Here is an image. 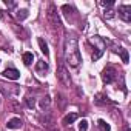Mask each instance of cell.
<instances>
[{"instance_id":"cell-2","label":"cell","mask_w":131,"mask_h":131,"mask_svg":"<svg viewBox=\"0 0 131 131\" xmlns=\"http://www.w3.org/2000/svg\"><path fill=\"white\" fill-rule=\"evenodd\" d=\"M90 43H94V45H96V52L91 54L93 62H96V60H99L100 56L103 54V51H105V48H106V42H105L100 36H93V37L90 39Z\"/></svg>"},{"instance_id":"cell-12","label":"cell","mask_w":131,"mask_h":131,"mask_svg":"<svg viewBox=\"0 0 131 131\" xmlns=\"http://www.w3.org/2000/svg\"><path fill=\"white\" fill-rule=\"evenodd\" d=\"M49 105H51V97H49V96L42 97V100H40V110L46 111V110L49 108Z\"/></svg>"},{"instance_id":"cell-1","label":"cell","mask_w":131,"mask_h":131,"mask_svg":"<svg viewBox=\"0 0 131 131\" xmlns=\"http://www.w3.org/2000/svg\"><path fill=\"white\" fill-rule=\"evenodd\" d=\"M65 59H67V63L73 68L79 67V63L82 62V56H80V51H79V43L73 37L67 39V42H65Z\"/></svg>"},{"instance_id":"cell-14","label":"cell","mask_w":131,"mask_h":131,"mask_svg":"<svg viewBox=\"0 0 131 131\" xmlns=\"http://www.w3.org/2000/svg\"><path fill=\"white\" fill-rule=\"evenodd\" d=\"M22 60H23V63L26 65V67H29V65L32 63V60H34V56H32V52H25V54L22 56Z\"/></svg>"},{"instance_id":"cell-8","label":"cell","mask_w":131,"mask_h":131,"mask_svg":"<svg viewBox=\"0 0 131 131\" xmlns=\"http://www.w3.org/2000/svg\"><path fill=\"white\" fill-rule=\"evenodd\" d=\"M22 125H23V122L19 117H13L6 122V128H9V129H19V128H22Z\"/></svg>"},{"instance_id":"cell-21","label":"cell","mask_w":131,"mask_h":131,"mask_svg":"<svg viewBox=\"0 0 131 131\" xmlns=\"http://www.w3.org/2000/svg\"><path fill=\"white\" fill-rule=\"evenodd\" d=\"M5 5H6L8 8H13V6H14V3H13V2H8V0H6V2H5Z\"/></svg>"},{"instance_id":"cell-19","label":"cell","mask_w":131,"mask_h":131,"mask_svg":"<svg viewBox=\"0 0 131 131\" xmlns=\"http://www.w3.org/2000/svg\"><path fill=\"white\" fill-rule=\"evenodd\" d=\"M26 105H28V108H34L36 106V100L32 97H28L26 99Z\"/></svg>"},{"instance_id":"cell-18","label":"cell","mask_w":131,"mask_h":131,"mask_svg":"<svg viewBox=\"0 0 131 131\" xmlns=\"http://www.w3.org/2000/svg\"><path fill=\"white\" fill-rule=\"evenodd\" d=\"M103 16H105L106 19H113V17H114V9H111V8H108V9H105V13H103Z\"/></svg>"},{"instance_id":"cell-3","label":"cell","mask_w":131,"mask_h":131,"mask_svg":"<svg viewBox=\"0 0 131 131\" xmlns=\"http://www.w3.org/2000/svg\"><path fill=\"white\" fill-rule=\"evenodd\" d=\"M57 79H59L63 85H67V86H70V83H71V80H70V74H68L67 68H65L63 65H60L59 70H57Z\"/></svg>"},{"instance_id":"cell-11","label":"cell","mask_w":131,"mask_h":131,"mask_svg":"<svg viewBox=\"0 0 131 131\" xmlns=\"http://www.w3.org/2000/svg\"><path fill=\"white\" fill-rule=\"evenodd\" d=\"M28 16H29V13H28V9H25V8L17 9V13H16V17H17V20H20V22H23L25 19H28Z\"/></svg>"},{"instance_id":"cell-16","label":"cell","mask_w":131,"mask_h":131,"mask_svg":"<svg viewBox=\"0 0 131 131\" xmlns=\"http://www.w3.org/2000/svg\"><path fill=\"white\" fill-rule=\"evenodd\" d=\"M119 56H120V59H122V62L126 65L128 63V60H129V56H128V51L125 49V48H120L119 49Z\"/></svg>"},{"instance_id":"cell-15","label":"cell","mask_w":131,"mask_h":131,"mask_svg":"<svg viewBox=\"0 0 131 131\" xmlns=\"http://www.w3.org/2000/svg\"><path fill=\"white\" fill-rule=\"evenodd\" d=\"M97 126H99V129H100V131H111V126H110V123H108V122H105L103 119H99V122H97Z\"/></svg>"},{"instance_id":"cell-10","label":"cell","mask_w":131,"mask_h":131,"mask_svg":"<svg viewBox=\"0 0 131 131\" xmlns=\"http://www.w3.org/2000/svg\"><path fill=\"white\" fill-rule=\"evenodd\" d=\"M37 43H39V46H40V51L45 54V57H48V56H49V49H48V45H46V42L43 40V37H39V39H37Z\"/></svg>"},{"instance_id":"cell-5","label":"cell","mask_w":131,"mask_h":131,"mask_svg":"<svg viewBox=\"0 0 131 131\" xmlns=\"http://www.w3.org/2000/svg\"><path fill=\"white\" fill-rule=\"evenodd\" d=\"M119 17L123 22H131V6L129 5H120L119 6Z\"/></svg>"},{"instance_id":"cell-6","label":"cell","mask_w":131,"mask_h":131,"mask_svg":"<svg viewBox=\"0 0 131 131\" xmlns=\"http://www.w3.org/2000/svg\"><path fill=\"white\" fill-rule=\"evenodd\" d=\"M48 19H49V22H51V25L52 26H56L57 29L60 28V19H59V16H57V11H56V8L51 5L49 6V9H48Z\"/></svg>"},{"instance_id":"cell-9","label":"cell","mask_w":131,"mask_h":131,"mask_svg":"<svg viewBox=\"0 0 131 131\" xmlns=\"http://www.w3.org/2000/svg\"><path fill=\"white\" fill-rule=\"evenodd\" d=\"M36 71H37L39 74L45 76V73L48 71V63H46L45 60H39V62L36 63Z\"/></svg>"},{"instance_id":"cell-13","label":"cell","mask_w":131,"mask_h":131,"mask_svg":"<svg viewBox=\"0 0 131 131\" xmlns=\"http://www.w3.org/2000/svg\"><path fill=\"white\" fill-rule=\"evenodd\" d=\"M77 119V114L76 113H71V114H67L63 117V125H71L74 120Z\"/></svg>"},{"instance_id":"cell-4","label":"cell","mask_w":131,"mask_h":131,"mask_svg":"<svg viewBox=\"0 0 131 131\" xmlns=\"http://www.w3.org/2000/svg\"><path fill=\"white\" fill-rule=\"evenodd\" d=\"M102 80H103V83H113L116 80V71H114V68L108 67L106 70H103L102 71Z\"/></svg>"},{"instance_id":"cell-20","label":"cell","mask_w":131,"mask_h":131,"mask_svg":"<svg viewBox=\"0 0 131 131\" xmlns=\"http://www.w3.org/2000/svg\"><path fill=\"white\" fill-rule=\"evenodd\" d=\"M100 5H102V6H113L114 2H113V0H102Z\"/></svg>"},{"instance_id":"cell-22","label":"cell","mask_w":131,"mask_h":131,"mask_svg":"<svg viewBox=\"0 0 131 131\" xmlns=\"http://www.w3.org/2000/svg\"><path fill=\"white\" fill-rule=\"evenodd\" d=\"M0 105H2V99H0Z\"/></svg>"},{"instance_id":"cell-17","label":"cell","mask_w":131,"mask_h":131,"mask_svg":"<svg viewBox=\"0 0 131 131\" xmlns=\"http://www.w3.org/2000/svg\"><path fill=\"white\" fill-rule=\"evenodd\" d=\"M77 128H79V131H88V120H86V119H82V120L79 122Z\"/></svg>"},{"instance_id":"cell-7","label":"cell","mask_w":131,"mask_h":131,"mask_svg":"<svg viewBox=\"0 0 131 131\" xmlns=\"http://www.w3.org/2000/svg\"><path fill=\"white\" fill-rule=\"evenodd\" d=\"M2 74H3V77L11 79V80H17V79H20V73H19L16 68H6Z\"/></svg>"}]
</instances>
